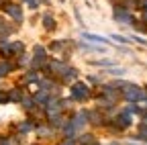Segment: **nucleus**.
<instances>
[{"label":"nucleus","instance_id":"nucleus-22","mask_svg":"<svg viewBox=\"0 0 147 145\" xmlns=\"http://www.w3.org/2000/svg\"><path fill=\"white\" fill-rule=\"evenodd\" d=\"M131 145H133V143H131Z\"/></svg>","mask_w":147,"mask_h":145},{"label":"nucleus","instance_id":"nucleus-18","mask_svg":"<svg viewBox=\"0 0 147 145\" xmlns=\"http://www.w3.org/2000/svg\"><path fill=\"white\" fill-rule=\"evenodd\" d=\"M0 145H12V143H10L8 139H0Z\"/></svg>","mask_w":147,"mask_h":145},{"label":"nucleus","instance_id":"nucleus-10","mask_svg":"<svg viewBox=\"0 0 147 145\" xmlns=\"http://www.w3.org/2000/svg\"><path fill=\"white\" fill-rule=\"evenodd\" d=\"M10 47H12V51H23V43H18V41L10 43Z\"/></svg>","mask_w":147,"mask_h":145},{"label":"nucleus","instance_id":"nucleus-19","mask_svg":"<svg viewBox=\"0 0 147 145\" xmlns=\"http://www.w3.org/2000/svg\"><path fill=\"white\" fill-rule=\"evenodd\" d=\"M141 4H143V6H147V0H141Z\"/></svg>","mask_w":147,"mask_h":145},{"label":"nucleus","instance_id":"nucleus-6","mask_svg":"<svg viewBox=\"0 0 147 145\" xmlns=\"http://www.w3.org/2000/svg\"><path fill=\"white\" fill-rule=\"evenodd\" d=\"M117 123H119V127H129V125H131V117L125 113V115H121V117L117 119Z\"/></svg>","mask_w":147,"mask_h":145},{"label":"nucleus","instance_id":"nucleus-21","mask_svg":"<svg viewBox=\"0 0 147 145\" xmlns=\"http://www.w3.org/2000/svg\"><path fill=\"white\" fill-rule=\"evenodd\" d=\"M0 100H2V96H0Z\"/></svg>","mask_w":147,"mask_h":145},{"label":"nucleus","instance_id":"nucleus-9","mask_svg":"<svg viewBox=\"0 0 147 145\" xmlns=\"http://www.w3.org/2000/svg\"><path fill=\"white\" fill-rule=\"evenodd\" d=\"M43 23H45V27H47V29H53V27H55V23H53V19H51L49 14H47V16H43Z\"/></svg>","mask_w":147,"mask_h":145},{"label":"nucleus","instance_id":"nucleus-11","mask_svg":"<svg viewBox=\"0 0 147 145\" xmlns=\"http://www.w3.org/2000/svg\"><path fill=\"white\" fill-rule=\"evenodd\" d=\"M10 100H21V92H18V90H12V92H10Z\"/></svg>","mask_w":147,"mask_h":145},{"label":"nucleus","instance_id":"nucleus-16","mask_svg":"<svg viewBox=\"0 0 147 145\" xmlns=\"http://www.w3.org/2000/svg\"><path fill=\"white\" fill-rule=\"evenodd\" d=\"M27 4H29L31 8H37V0H27Z\"/></svg>","mask_w":147,"mask_h":145},{"label":"nucleus","instance_id":"nucleus-14","mask_svg":"<svg viewBox=\"0 0 147 145\" xmlns=\"http://www.w3.org/2000/svg\"><path fill=\"white\" fill-rule=\"evenodd\" d=\"M31 127H33L31 123H25V125H21V131H31Z\"/></svg>","mask_w":147,"mask_h":145},{"label":"nucleus","instance_id":"nucleus-12","mask_svg":"<svg viewBox=\"0 0 147 145\" xmlns=\"http://www.w3.org/2000/svg\"><path fill=\"white\" fill-rule=\"evenodd\" d=\"M37 102H47V92H41V94H37Z\"/></svg>","mask_w":147,"mask_h":145},{"label":"nucleus","instance_id":"nucleus-20","mask_svg":"<svg viewBox=\"0 0 147 145\" xmlns=\"http://www.w3.org/2000/svg\"><path fill=\"white\" fill-rule=\"evenodd\" d=\"M143 19H145V21H147V12H145V14H143Z\"/></svg>","mask_w":147,"mask_h":145},{"label":"nucleus","instance_id":"nucleus-17","mask_svg":"<svg viewBox=\"0 0 147 145\" xmlns=\"http://www.w3.org/2000/svg\"><path fill=\"white\" fill-rule=\"evenodd\" d=\"M23 104H25L27 108H33V100H23Z\"/></svg>","mask_w":147,"mask_h":145},{"label":"nucleus","instance_id":"nucleus-8","mask_svg":"<svg viewBox=\"0 0 147 145\" xmlns=\"http://www.w3.org/2000/svg\"><path fill=\"white\" fill-rule=\"evenodd\" d=\"M8 69H10V65H8L6 61H0V78L6 76V74H8Z\"/></svg>","mask_w":147,"mask_h":145},{"label":"nucleus","instance_id":"nucleus-3","mask_svg":"<svg viewBox=\"0 0 147 145\" xmlns=\"http://www.w3.org/2000/svg\"><path fill=\"white\" fill-rule=\"evenodd\" d=\"M6 12L12 16L14 21H23V12H21V8H18V6H14V4H8V6H6Z\"/></svg>","mask_w":147,"mask_h":145},{"label":"nucleus","instance_id":"nucleus-4","mask_svg":"<svg viewBox=\"0 0 147 145\" xmlns=\"http://www.w3.org/2000/svg\"><path fill=\"white\" fill-rule=\"evenodd\" d=\"M115 19L121 21V23H131V14H129V12H123V10H115Z\"/></svg>","mask_w":147,"mask_h":145},{"label":"nucleus","instance_id":"nucleus-5","mask_svg":"<svg viewBox=\"0 0 147 145\" xmlns=\"http://www.w3.org/2000/svg\"><path fill=\"white\" fill-rule=\"evenodd\" d=\"M84 125H86V115H84V113H80L76 119H74V127H76V129H82Z\"/></svg>","mask_w":147,"mask_h":145},{"label":"nucleus","instance_id":"nucleus-7","mask_svg":"<svg viewBox=\"0 0 147 145\" xmlns=\"http://www.w3.org/2000/svg\"><path fill=\"white\" fill-rule=\"evenodd\" d=\"M84 37L90 39V41H98V43H106L104 37H100V35H90V33H84Z\"/></svg>","mask_w":147,"mask_h":145},{"label":"nucleus","instance_id":"nucleus-1","mask_svg":"<svg viewBox=\"0 0 147 145\" xmlns=\"http://www.w3.org/2000/svg\"><path fill=\"white\" fill-rule=\"evenodd\" d=\"M125 98L131 100V102L141 100V98H143V90H139L137 86H127V88H125Z\"/></svg>","mask_w":147,"mask_h":145},{"label":"nucleus","instance_id":"nucleus-15","mask_svg":"<svg viewBox=\"0 0 147 145\" xmlns=\"http://www.w3.org/2000/svg\"><path fill=\"white\" fill-rule=\"evenodd\" d=\"M113 39H117L119 43H127V39H125V37H121V35H113Z\"/></svg>","mask_w":147,"mask_h":145},{"label":"nucleus","instance_id":"nucleus-2","mask_svg":"<svg viewBox=\"0 0 147 145\" xmlns=\"http://www.w3.org/2000/svg\"><path fill=\"white\" fill-rule=\"evenodd\" d=\"M71 94L76 96V98H80V100H84L86 96H88V88L84 86V84H74V88H71Z\"/></svg>","mask_w":147,"mask_h":145},{"label":"nucleus","instance_id":"nucleus-13","mask_svg":"<svg viewBox=\"0 0 147 145\" xmlns=\"http://www.w3.org/2000/svg\"><path fill=\"white\" fill-rule=\"evenodd\" d=\"M80 141H82L84 145H92V137H90V135H84V137H82Z\"/></svg>","mask_w":147,"mask_h":145}]
</instances>
